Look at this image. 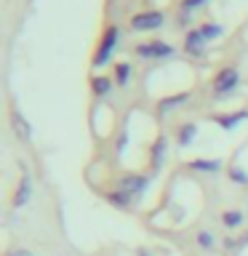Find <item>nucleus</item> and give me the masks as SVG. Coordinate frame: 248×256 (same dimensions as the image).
<instances>
[{"instance_id": "1", "label": "nucleus", "mask_w": 248, "mask_h": 256, "mask_svg": "<svg viewBox=\"0 0 248 256\" xmlns=\"http://www.w3.org/2000/svg\"><path fill=\"white\" fill-rule=\"evenodd\" d=\"M118 43H120V27L115 22H110L107 27L102 30V38H99V43H96L94 56H91V67L96 72L104 70L107 64H112V56H115V51H118Z\"/></svg>"}, {"instance_id": "2", "label": "nucleus", "mask_w": 248, "mask_h": 256, "mask_svg": "<svg viewBox=\"0 0 248 256\" xmlns=\"http://www.w3.org/2000/svg\"><path fill=\"white\" fill-rule=\"evenodd\" d=\"M134 56H139L144 62H163V59L176 56V46H171L168 40H160V38H150V40H142V43L134 46Z\"/></svg>"}, {"instance_id": "3", "label": "nucleus", "mask_w": 248, "mask_h": 256, "mask_svg": "<svg viewBox=\"0 0 248 256\" xmlns=\"http://www.w3.org/2000/svg\"><path fill=\"white\" fill-rule=\"evenodd\" d=\"M240 86V70L235 64H227V67H219L216 75L211 78V88H214V96H230L235 94V88Z\"/></svg>"}, {"instance_id": "4", "label": "nucleus", "mask_w": 248, "mask_h": 256, "mask_svg": "<svg viewBox=\"0 0 248 256\" xmlns=\"http://www.w3.org/2000/svg\"><path fill=\"white\" fill-rule=\"evenodd\" d=\"M166 24V14L160 11V8H144V11L134 14L131 19H128V30L134 32H155Z\"/></svg>"}, {"instance_id": "5", "label": "nucleus", "mask_w": 248, "mask_h": 256, "mask_svg": "<svg viewBox=\"0 0 248 256\" xmlns=\"http://www.w3.org/2000/svg\"><path fill=\"white\" fill-rule=\"evenodd\" d=\"M152 182V174H139V171H128V174H120L115 179V187L118 190H126L128 195H134L136 200H139L144 192H147Z\"/></svg>"}, {"instance_id": "6", "label": "nucleus", "mask_w": 248, "mask_h": 256, "mask_svg": "<svg viewBox=\"0 0 248 256\" xmlns=\"http://www.w3.org/2000/svg\"><path fill=\"white\" fill-rule=\"evenodd\" d=\"M166 155H168V136L160 131L150 144V152H147V163H150V174H158L166 163Z\"/></svg>"}, {"instance_id": "7", "label": "nucleus", "mask_w": 248, "mask_h": 256, "mask_svg": "<svg viewBox=\"0 0 248 256\" xmlns=\"http://www.w3.org/2000/svg\"><path fill=\"white\" fill-rule=\"evenodd\" d=\"M206 46L208 40L203 38V32H200V27H192L184 32V43H182V51L190 56V59H200V56L206 54Z\"/></svg>"}, {"instance_id": "8", "label": "nucleus", "mask_w": 248, "mask_h": 256, "mask_svg": "<svg viewBox=\"0 0 248 256\" xmlns=\"http://www.w3.org/2000/svg\"><path fill=\"white\" fill-rule=\"evenodd\" d=\"M211 120L216 126L222 128V131H238L240 123H246L248 120V110H232V112H222V115H211Z\"/></svg>"}, {"instance_id": "9", "label": "nucleus", "mask_w": 248, "mask_h": 256, "mask_svg": "<svg viewBox=\"0 0 248 256\" xmlns=\"http://www.w3.org/2000/svg\"><path fill=\"white\" fill-rule=\"evenodd\" d=\"M190 99H192V91H190V88H184V91H176V94H168V96H163V99L158 102V115H168V112L184 107V104H187Z\"/></svg>"}, {"instance_id": "10", "label": "nucleus", "mask_w": 248, "mask_h": 256, "mask_svg": "<svg viewBox=\"0 0 248 256\" xmlns=\"http://www.w3.org/2000/svg\"><path fill=\"white\" fill-rule=\"evenodd\" d=\"M112 208H118V211H131L134 203H136V198L134 195H128L126 190H118V187H112V190H104V195H102Z\"/></svg>"}, {"instance_id": "11", "label": "nucleus", "mask_w": 248, "mask_h": 256, "mask_svg": "<svg viewBox=\"0 0 248 256\" xmlns=\"http://www.w3.org/2000/svg\"><path fill=\"white\" fill-rule=\"evenodd\" d=\"M187 171H192V174H222L224 163L219 158H195V160H187Z\"/></svg>"}, {"instance_id": "12", "label": "nucleus", "mask_w": 248, "mask_h": 256, "mask_svg": "<svg viewBox=\"0 0 248 256\" xmlns=\"http://www.w3.org/2000/svg\"><path fill=\"white\" fill-rule=\"evenodd\" d=\"M112 88H115V80L112 75H104V72H94L91 75V94L96 99H107L112 94Z\"/></svg>"}, {"instance_id": "13", "label": "nucleus", "mask_w": 248, "mask_h": 256, "mask_svg": "<svg viewBox=\"0 0 248 256\" xmlns=\"http://www.w3.org/2000/svg\"><path fill=\"white\" fill-rule=\"evenodd\" d=\"M8 118H11V126H14V134H16V139H22V142H30V139H32V126H30V120L22 115V110L11 107V112H8Z\"/></svg>"}, {"instance_id": "14", "label": "nucleus", "mask_w": 248, "mask_h": 256, "mask_svg": "<svg viewBox=\"0 0 248 256\" xmlns=\"http://www.w3.org/2000/svg\"><path fill=\"white\" fill-rule=\"evenodd\" d=\"M30 198H32V176L24 171L22 174V179H19V184H16V190H14V208H24L30 203Z\"/></svg>"}, {"instance_id": "15", "label": "nucleus", "mask_w": 248, "mask_h": 256, "mask_svg": "<svg viewBox=\"0 0 248 256\" xmlns=\"http://www.w3.org/2000/svg\"><path fill=\"white\" fill-rule=\"evenodd\" d=\"M198 123H182V126H176V131H174V139H176V147H182V150H187L192 147V142L198 139Z\"/></svg>"}, {"instance_id": "16", "label": "nucleus", "mask_w": 248, "mask_h": 256, "mask_svg": "<svg viewBox=\"0 0 248 256\" xmlns=\"http://www.w3.org/2000/svg\"><path fill=\"white\" fill-rule=\"evenodd\" d=\"M131 78H134V64L131 62H115L112 64V80H115V86L126 88L131 83Z\"/></svg>"}, {"instance_id": "17", "label": "nucleus", "mask_w": 248, "mask_h": 256, "mask_svg": "<svg viewBox=\"0 0 248 256\" xmlns=\"http://www.w3.org/2000/svg\"><path fill=\"white\" fill-rule=\"evenodd\" d=\"M243 222H246V214L240 211V208H227V211H222V224H224L227 230L243 227Z\"/></svg>"}, {"instance_id": "18", "label": "nucleus", "mask_w": 248, "mask_h": 256, "mask_svg": "<svg viewBox=\"0 0 248 256\" xmlns=\"http://www.w3.org/2000/svg\"><path fill=\"white\" fill-rule=\"evenodd\" d=\"M198 27H200V32H203V38L208 43L224 38V24H219V22H203V24H198Z\"/></svg>"}, {"instance_id": "19", "label": "nucleus", "mask_w": 248, "mask_h": 256, "mask_svg": "<svg viewBox=\"0 0 248 256\" xmlns=\"http://www.w3.org/2000/svg\"><path fill=\"white\" fill-rule=\"evenodd\" d=\"M227 176H230L232 184H238V187H248V171L235 163V158H232V163H230V168H227Z\"/></svg>"}, {"instance_id": "20", "label": "nucleus", "mask_w": 248, "mask_h": 256, "mask_svg": "<svg viewBox=\"0 0 248 256\" xmlns=\"http://www.w3.org/2000/svg\"><path fill=\"white\" fill-rule=\"evenodd\" d=\"M195 243H198V248H203V251H214L216 248V235L211 230H198L195 232Z\"/></svg>"}, {"instance_id": "21", "label": "nucleus", "mask_w": 248, "mask_h": 256, "mask_svg": "<svg viewBox=\"0 0 248 256\" xmlns=\"http://www.w3.org/2000/svg\"><path fill=\"white\" fill-rule=\"evenodd\" d=\"M211 0H179V11L182 14H195V11H200V8H206Z\"/></svg>"}, {"instance_id": "22", "label": "nucleus", "mask_w": 248, "mask_h": 256, "mask_svg": "<svg viewBox=\"0 0 248 256\" xmlns=\"http://www.w3.org/2000/svg\"><path fill=\"white\" fill-rule=\"evenodd\" d=\"M126 142H128V131H120V134H118V142H115V152H118V155H123Z\"/></svg>"}, {"instance_id": "23", "label": "nucleus", "mask_w": 248, "mask_h": 256, "mask_svg": "<svg viewBox=\"0 0 248 256\" xmlns=\"http://www.w3.org/2000/svg\"><path fill=\"white\" fill-rule=\"evenodd\" d=\"M3 256H35V254L27 251V248H11V251H6Z\"/></svg>"}, {"instance_id": "24", "label": "nucleus", "mask_w": 248, "mask_h": 256, "mask_svg": "<svg viewBox=\"0 0 248 256\" xmlns=\"http://www.w3.org/2000/svg\"><path fill=\"white\" fill-rule=\"evenodd\" d=\"M139 256H150V254H147V251H144V248H142V251H139Z\"/></svg>"}]
</instances>
